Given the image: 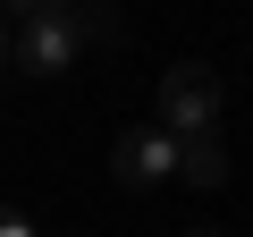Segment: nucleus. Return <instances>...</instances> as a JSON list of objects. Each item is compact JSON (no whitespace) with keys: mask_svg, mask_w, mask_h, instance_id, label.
<instances>
[{"mask_svg":"<svg viewBox=\"0 0 253 237\" xmlns=\"http://www.w3.org/2000/svg\"><path fill=\"white\" fill-rule=\"evenodd\" d=\"M169 178H186V186H228V144H219V136H186Z\"/></svg>","mask_w":253,"mask_h":237,"instance_id":"nucleus-5","label":"nucleus"},{"mask_svg":"<svg viewBox=\"0 0 253 237\" xmlns=\"http://www.w3.org/2000/svg\"><path fill=\"white\" fill-rule=\"evenodd\" d=\"M68 26H76V59H84V51H118V43H126V26H118L110 0H76Z\"/></svg>","mask_w":253,"mask_h":237,"instance_id":"nucleus-4","label":"nucleus"},{"mask_svg":"<svg viewBox=\"0 0 253 237\" xmlns=\"http://www.w3.org/2000/svg\"><path fill=\"white\" fill-rule=\"evenodd\" d=\"M26 9H76V0H26Z\"/></svg>","mask_w":253,"mask_h":237,"instance_id":"nucleus-7","label":"nucleus"},{"mask_svg":"<svg viewBox=\"0 0 253 237\" xmlns=\"http://www.w3.org/2000/svg\"><path fill=\"white\" fill-rule=\"evenodd\" d=\"M110 170H118V186H161V178L177 170V136H169V127H118Z\"/></svg>","mask_w":253,"mask_h":237,"instance_id":"nucleus-3","label":"nucleus"},{"mask_svg":"<svg viewBox=\"0 0 253 237\" xmlns=\"http://www.w3.org/2000/svg\"><path fill=\"white\" fill-rule=\"evenodd\" d=\"M177 237H219V229H177Z\"/></svg>","mask_w":253,"mask_h":237,"instance_id":"nucleus-9","label":"nucleus"},{"mask_svg":"<svg viewBox=\"0 0 253 237\" xmlns=\"http://www.w3.org/2000/svg\"><path fill=\"white\" fill-rule=\"evenodd\" d=\"M152 102H161V127H169L177 144L219 127V76H211L203 59H177V68L161 76V93H152Z\"/></svg>","mask_w":253,"mask_h":237,"instance_id":"nucleus-1","label":"nucleus"},{"mask_svg":"<svg viewBox=\"0 0 253 237\" xmlns=\"http://www.w3.org/2000/svg\"><path fill=\"white\" fill-rule=\"evenodd\" d=\"M9 59H26L34 76H59V68H76V26H68V9H34V17L9 34Z\"/></svg>","mask_w":253,"mask_h":237,"instance_id":"nucleus-2","label":"nucleus"},{"mask_svg":"<svg viewBox=\"0 0 253 237\" xmlns=\"http://www.w3.org/2000/svg\"><path fill=\"white\" fill-rule=\"evenodd\" d=\"M0 68H9V26H0Z\"/></svg>","mask_w":253,"mask_h":237,"instance_id":"nucleus-8","label":"nucleus"},{"mask_svg":"<svg viewBox=\"0 0 253 237\" xmlns=\"http://www.w3.org/2000/svg\"><path fill=\"white\" fill-rule=\"evenodd\" d=\"M0 237H42V229H34L26 212H9V203H0Z\"/></svg>","mask_w":253,"mask_h":237,"instance_id":"nucleus-6","label":"nucleus"}]
</instances>
